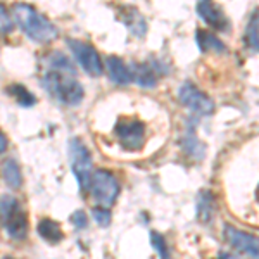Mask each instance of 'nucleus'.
Segmentation results:
<instances>
[{"instance_id": "25", "label": "nucleus", "mask_w": 259, "mask_h": 259, "mask_svg": "<svg viewBox=\"0 0 259 259\" xmlns=\"http://www.w3.org/2000/svg\"><path fill=\"white\" fill-rule=\"evenodd\" d=\"M7 144H9V142H7L6 135H4V133L0 132V154L6 152V150H7Z\"/></svg>"}, {"instance_id": "8", "label": "nucleus", "mask_w": 259, "mask_h": 259, "mask_svg": "<svg viewBox=\"0 0 259 259\" xmlns=\"http://www.w3.org/2000/svg\"><path fill=\"white\" fill-rule=\"evenodd\" d=\"M178 99L183 106L189 107L192 112H195L199 116H211L214 112V102L192 83H183L180 87Z\"/></svg>"}, {"instance_id": "2", "label": "nucleus", "mask_w": 259, "mask_h": 259, "mask_svg": "<svg viewBox=\"0 0 259 259\" xmlns=\"http://www.w3.org/2000/svg\"><path fill=\"white\" fill-rule=\"evenodd\" d=\"M12 16H14L16 24L23 30L24 35L36 44H50L59 35L57 28L44 14H40L35 7L24 2H18L12 6Z\"/></svg>"}, {"instance_id": "14", "label": "nucleus", "mask_w": 259, "mask_h": 259, "mask_svg": "<svg viewBox=\"0 0 259 259\" xmlns=\"http://www.w3.org/2000/svg\"><path fill=\"white\" fill-rule=\"evenodd\" d=\"M195 35H197L195 36V41H197V47L200 49V52H211V50H214V52H218V54L227 52V45H225L218 36L212 35V33L206 30H197Z\"/></svg>"}, {"instance_id": "1", "label": "nucleus", "mask_w": 259, "mask_h": 259, "mask_svg": "<svg viewBox=\"0 0 259 259\" xmlns=\"http://www.w3.org/2000/svg\"><path fill=\"white\" fill-rule=\"evenodd\" d=\"M47 73L41 78V85L50 97L64 106H76L83 100L85 90L76 80V69L68 56L62 52H52L47 57Z\"/></svg>"}, {"instance_id": "3", "label": "nucleus", "mask_w": 259, "mask_h": 259, "mask_svg": "<svg viewBox=\"0 0 259 259\" xmlns=\"http://www.w3.org/2000/svg\"><path fill=\"white\" fill-rule=\"evenodd\" d=\"M0 223L6 233L14 240H21L28 233V218L23 207L12 195L0 197Z\"/></svg>"}, {"instance_id": "16", "label": "nucleus", "mask_w": 259, "mask_h": 259, "mask_svg": "<svg viewBox=\"0 0 259 259\" xmlns=\"http://www.w3.org/2000/svg\"><path fill=\"white\" fill-rule=\"evenodd\" d=\"M38 235L41 237L44 240L50 242V244H57L64 239V233L59 227V223L52 220H41L38 223Z\"/></svg>"}, {"instance_id": "13", "label": "nucleus", "mask_w": 259, "mask_h": 259, "mask_svg": "<svg viewBox=\"0 0 259 259\" xmlns=\"http://www.w3.org/2000/svg\"><path fill=\"white\" fill-rule=\"evenodd\" d=\"M107 74H109L111 81H114L116 85H130L133 81L132 78V69L130 66L124 64V61H121L119 57L109 56L106 61Z\"/></svg>"}, {"instance_id": "23", "label": "nucleus", "mask_w": 259, "mask_h": 259, "mask_svg": "<svg viewBox=\"0 0 259 259\" xmlns=\"http://www.w3.org/2000/svg\"><path fill=\"white\" fill-rule=\"evenodd\" d=\"M94 220L97 221L100 227H107V225L111 223V211L109 207H102V206H97L94 207Z\"/></svg>"}, {"instance_id": "15", "label": "nucleus", "mask_w": 259, "mask_h": 259, "mask_svg": "<svg viewBox=\"0 0 259 259\" xmlns=\"http://www.w3.org/2000/svg\"><path fill=\"white\" fill-rule=\"evenodd\" d=\"M214 214V197L211 192L204 190L197 197V218L202 223H209Z\"/></svg>"}, {"instance_id": "17", "label": "nucleus", "mask_w": 259, "mask_h": 259, "mask_svg": "<svg viewBox=\"0 0 259 259\" xmlns=\"http://www.w3.org/2000/svg\"><path fill=\"white\" fill-rule=\"evenodd\" d=\"M2 177H4V182H6L9 187H12V189H19V187L23 185V175H21L18 162H16L14 159L4 161Z\"/></svg>"}, {"instance_id": "19", "label": "nucleus", "mask_w": 259, "mask_h": 259, "mask_svg": "<svg viewBox=\"0 0 259 259\" xmlns=\"http://www.w3.org/2000/svg\"><path fill=\"white\" fill-rule=\"evenodd\" d=\"M7 94H9L11 97H14L16 102L23 107H31L33 104L36 102L35 95H33L28 89H24L23 85H11L9 89H7Z\"/></svg>"}, {"instance_id": "10", "label": "nucleus", "mask_w": 259, "mask_h": 259, "mask_svg": "<svg viewBox=\"0 0 259 259\" xmlns=\"http://www.w3.org/2000/svg\"><path fill=\"white\" fill-rule=\"evenodd\" d=\"M197 14L209 24L211 28L218 31H228L230 21L221 11L220 6H216L214 0H199L197 2Z\"/></svg>"}, {"instance_id": "6", "label": "nucleus", "mask_w": 259, "mask_h": 259, "mask_svg": "<svg viewBox=\"0 0 259 259\" xmlns=\"http://www.w3.org/2000/svg\"><path fill=\"white\" fill-rule=\"evenodd\" d=\"M114 135L128 150H139L145 142V126L139 119L121 118L114 126Z\"/></svg>"}, {"instance_id": "22", "label": "nucleus", "mask_w": 259, "mask_h": 259, "mask_svg": "<svg viewBox=\"0 0 259 259\" xmlns=\"http://www.w3.org/2000/svg\"><path fill=\"white\" fill-rule=\"evenodd\" d=\"M14 30V21L9 16V12L0 6V35H9Z\"/></svg>"}, {"instance_id": "9", "label": "nucleus", "mask_w": 259, "mask_h": 259, "mask_svg": "<svg viewBox=\"0 0 259 259\" xmlns=\"http://www.w3.org/2000/svg\"><path fill=\"white\" fill-rule=\"evenodd\" d=\"M225 240L233 250L239 254L249 257H259V237L249 235V233L242 232V230L232 227V225H225L223 230Z\"/></svg>"}, {"instance_id": "4", "label": "nucleus", "mask_w": 259, "mask_h": 259, "mask_svg": "<svg viewBox=\"0 0 259 259\" xmlns=\"http://www.w3.org/2000/svg\"><path fill=\"white\" fill-rule=\"evenodd\" d=\"M68 147L71 171H73L74 178H76L78 185H80V190L83 194H87L90 189L92 175H94V171H92V156L87 145L80 139H71L68 142Z\"/></svg>"}, {"instance_id": "21", "label": "nucleus", "mask_w": 259, "mask_h": 259, "mask_svg": "<svg viewBox=\"0 0 259 259\" xmlns=\"http://www.w3.org/2000/svg\"><path fill=\"white\" fill-rule=\"evenodd\" d=\"M150 244H152V247L157 250V254H159L161 257H168L169 256V250H168V247H166V240H164V237H162L161 233L150 232Z\"/></svg>"}, {"instance_id": "5", "label": "nucleus", "mask_w": 259, "mask_h": 259, "mask_svg": "<svg viewBox=\"0 0 259 259\" xmlns=\"http://www.w3.org/2000/svg\"><path fill=\"white\" fill-rule=\"evenodd\" d=\"M89 192L95 202H97V206L111 207L116 202V199H118L121 187L118 180L114 178V175H111L106 169H97L92 175Z\"/></svg>"}, {"instance_id": "20", "label": "nucleus", "mask_w": 259, "mask_h": 259, "mask_svg": "<svg viewBox=\"0 0 259 259\" xmlns=\"http://www.w3.org/2000/svg\"><path fill=\"white\" fill-rule=\"evenodd\" d=\"M182 145L190 157H195V159H202L204 157V145L197 140L194 132H187L185 139L182 140Z\"/></svg>"}, {"instance_id": "11", "label": "nucleus", "mask_w": 259, "mask_h": 259, "mask_svg": "<svg viewBox=\"0 0 259 259\" xmlns=\"http://www.w3.org/2000/svg\"><path fill=\"white\" fill-rule=\"evenodd\" d=\"M130 69H132L133 81L144 89H154L157 85V76L166 73L164 66H159L156 62H140V64L130 66Z\"/></svg>"}, {"instance_id": "18", "label": "nucleus", "mask_w": 259, "mask_h": 259, "mask_svg": "<svg viewBox=\"0 0 259 259\" xmlns=\"http://www.w3.org/2000/svg\"><path fill=\"white\" fill-rule=\"evenodd\" d=\"M245 44L249 49L259 52V7L252 12L245 28Z\"/></svg>"}, {"instance_id": "12", "label": "nucleus", "mask_w": 259, "mask_h": 259, "mask_svg": "<svg viewBox=\"0 0 259 259\" xmlns=\"http://www.w3.org/2000/svg\"><path fill=\"white\" fill-rule=\"evenodd\" d=\"M119 12L121 21H123V24L128 28L132 35H135L137 38H142L147 33V23H145L144 16L135 7H121Z\"/></svg>"}, {"instance_id": "24", "label": "nucleus", "mask_w": 259, "mask_h": 259, "mask_svg": "<svg viewBox=\"0 0 259 259\" xmlns=\"http://www.w3.org/2000/svg\"><path fill=\"white\" fill-rule=\"evenodd\" d=\"M71 223L76 228H85L87 227V214L83 211H74L71 216Z\"/></svg>"}, {"instance_id": "7", "label": "nucleus", "mask_w": 259, "mask_h": 259, "mask_svg": "<svg viewBox=\"0 0 259 259\" xmlns=\"http://www.w3.org/2000/svg\"><path fill=\"white\" fill-rule=\"evenodd\" d=\"M68 45L73 52L74 59L81 66L83 71L90 74V76H100L104 73V64L100 61L99 52L92 47L90 44L81 40H68Z\"/></svg>"}, {"instance_id": "26", "label": "nucleus", "mask_w": 259, "mask_h": 259, "mask_svg": "<svg viewBox=\"0 0 259 259\" xmlns=\"http://www.w3.org/2000/svg\"><path fill=\"white\" fill-rule=\"evenodd\" d=\"M256 195H257V200H259V187H257V192H256Z\"/></svg>"}]
</instances>
